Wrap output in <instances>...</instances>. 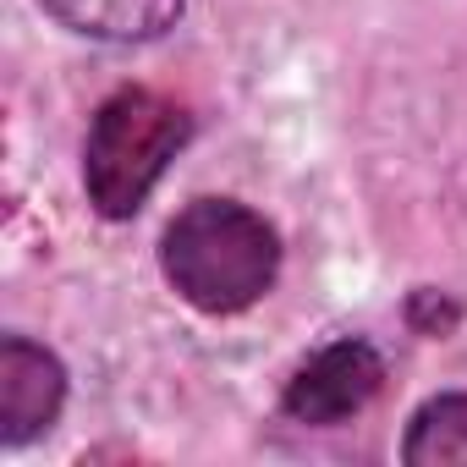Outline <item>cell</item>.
I'll use <instances>...</instances> for the list:
<instances>
[{"instance_id":"cell-3","label":"cell","mask_w":467,"mask_h":467,"mask_svg":"<svg viewBox=\"0 0 467 467\" xmlns=\"http://www.w3.org/2000/svg\"><path fill=\"white\" fill-rule=\"evenodd\" d=\"M385 385V363L368 341H330L319 347L292 379H286V396H281V412L292 423H308V429H330V423H347L352 412H363Z\"/></svg>"},{"instance_id":"cell-6","label":"cell","mask_w":467,"mask_h":467,"mask_svg":"<svg viewBox=\"0 0 467 467\" xmlns=\"http://www.w3.org/2000/svg\"><path fill=\"white\" fill-rule=\"evenodd\" d=\"M401 462L407 467H467V390L434 396L412 412Z\"/></svg>"},{"instance_id":"cell-5","label":"cell","mask_w":467,"mask_h":467,"mask_svg":"<svg viewBox=\"0 0 467 467\" xmlns=\"http://www.w3.org/2000/svg\"><path fill=\"white\" fill-rule=\"evenodd\" d=\"M39 6L61 28L99 45H149L182 17V0H39Z\"/></svg>"},{"instance_id":"cell-2","label":"cell","mask_w":467,"mask_h":467,"mask_svg":"<svg viewBox=\"0 0 467 467\" xmlns=\"http://www.w3.org/2000/svg\"><path fill=\"white\" fill-rule=\"evenodd\" d=\"M192 121L176 99L154 88H116L83 138V192L105 220H132L165 165L187 149Z\"/></svg>"},{"instance_id":"cell-1","label":"cell","mask_w":467,"mask_h":467,"mask_svg":"<svg viewBox=\"0 0 467 467\" xmlns=\"http://www.w3.org/2000/svg\"><path fill=\"white\" fill-rule=\"evenodd\" d=\"M160 270L198 314H243L281 275L275 225L237 198H192L160 243Z\"/></svg>"},{"instance_id":"cell-4","label":"cell","mask_w":467,"mask_h":467,"mask_svg":"<svg viewBox=\"0 0 467 467\" xmlns=\"http://www.w3.org/2000/svg\"><path fill=\"white\" fill-rule=\"evenodd\" d=\"M67 401V368L50 347L28 336L0 341V445H28L61 418Z\"/></svg>"}]
</instances>
